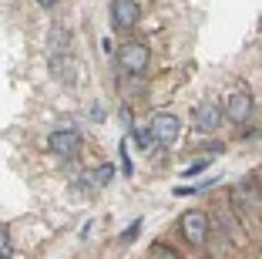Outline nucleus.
Masks as SVG:
<instances>
[{"label": "nucleus", "instance_id": "f257e3e1", "mask_svg": "<svg viewBox=\"0 0 262 259\" xmlns=\"http://www.w3.org/2000/svg\"><path fill=\"white\" fill-rule=\"evenodd\" d=\"M148 131H151L155 142H162V145H175L178 135H182V122H178V114H171V111H158Z\"/></svg>", "mask_w": 262, "mask_h": 259}, {"label": "nucleus", "instance_id": "f03ea898", "mask_svg": "<svg viewBox=\"0 0 262 259\" xmlns=\"http://www.w3.org/2000/svg\"><path fill=\"white\" fill-rule=\"evenodd\" d=\"M118 68H121L124 74H131V77L145 74V68H148V47L145 44H124L121 51H118Z\"/></svg>", "mask_w": 262, "mask_h": 259}, {"label": "nucleus", "instance_id": "7ed1b4c3", "mask_svg": "<svg viewBox=\"0 0 262 259\" xmlns=\"http://www.w3.org/2000/svg\"><path fill=\"white\" fill-rule=\"evenodd\" d=\"M182 236H185V243L202 246V243L208 239V215L199 212V209H188V212H182Z\"/></svg>", "mask_w": 262, "mask_h": 259}, {"label": "nucleus", "instance_id": "20e7f679", "mask_svg": "<svg viewBox=\"0 0 262 259\" xmlns=\"http://www.w3.org/2000/svg\"><path fill=\"white\" fill-rule=\"evenodd\" d=\"M252 111H255V98L249 91H235L229 101H225V118H229L232 125L249 122V118H252Z\"/></svg>", "mask_w": 262, "mask_h": 259}, {"label": "nucleus", "instance_id": "39448f33", "mask_svg": "<svg viewBox=\"0 0 262 259\" xmlns=\"http://www.w3.org/2000/svg\"><path fill=\"white\" fill-rule=\"evenodd\" d=\"M141 17L138 0H111V21H115L118 31H131Z\"/></svg>", "mask_w": 262, "mask_h": 259}, {"label": "nucleus", "instance_id": "423d86ee", "mask_svg": "<svg viewBox=\"0 0 262 259\" xmlns=\"http://www.w3.org/2000/svg\"><path fill=\"white\" fill-rule=\"evenodd\" d=\"M47 145H51L54 155H61V158H74L77 148H81V138H77V131H71V128H57V131H51Z\"/></svg>", "mask_w": 262, "mask_h": 259}, {"label": "nucleus", "instance_id": "0eeeda50", "mask_svg": "<svg viewBox=\"0 0 262 259\" xmlns=\"http://www.w3.org/2000/svg\"><path fill=\"white\" fill-rule=\"evenodd\" d=\"M192 122H195L199 131H215L219 125H222V108L212 105V101H202V105L192 111Z\"/></svg>", "mask_w": 262, "mask_h": 259}, {"label": "nucleus", "instance_id": "6e6552de", "mask_svg": "<svg viewBox=\"0 0 262 259\" xmlns=\"http://www.w3.org/2000/svg\"><path fill=\"white\" fill-rule=\"evenodd\" d=\"M68 31H64V27H54V31H51V37H47V54H51V57H61L64 51H68Z\"/></svg>", "mask_w": 262, "mask_h": 259}, {"label": "nucleus", "instance_id": "1a4fd4ad", "mask_svg": "<svg viewBox=\"0 0 262 259\" xmlns=\"http://www.w3.org/2000/svg\"><path fill=\"white\" fill-rule=\"evenodd\" d=\"M148 259H182V256H178V252L171 249V246H165V243H155L151 249H148Z\"/></svg>", "mask_w": 262, "mask_h": 259}, {"label": "nucleus", "instance_id": "9d476101", "mask_svg": "<svg viewBox=\"0 0 262 259\" xmlns=\"http://www.w3.org/2000/svg\"><path fill=\"white\" fill-rule=\"evenodd\" d=\"M131 135H135V145H138L141 152H148V148L155 145V138H151V131H148V128H138V131H131Z\"/></svg>", "mask_w": 262, "mask_h": 259}, {"label": "nucleus", "instance_id": "9b49d317", "mask_svg": "<svg viewBox=\"0 0 262 259\" xmlns=\"http://www.w3.org/2000/svg\"><path fill=\"white\" fill-rule=\"evenodd\" d=\"M14 252V243H10V232L7 229H0V259H10Z\"/></svg>", "mask_w": 262, "mask_h": 259}, {"label": "nucleus", "instance_id": "f8f14e48", "mask_svg": "<svg viewBox=\"0 0 262 259\" xmlns=\"http://www.w3.org/2000/svg\"><path fill=\"white\" fill-rule=\"evenodd\" d=\"M138 229H141V219H138V222H131V226L121 232V243H124V246H128V243H135V239H138Z\"/></svg>", "mask_w": 262, "mask_h": 259}, {"label": "nucleus", "instance_id": "ddd939ff", "mask_svg": "<svg viewBox=\"0 0 262 259\" xmlns=\"http://www.w3.org/2000/svg\"><path fill=\"white\" fill-rule=\"evenodd\" d=\"M205 168H208V158H199L195 165H188V168H185V175L192 178V175H199V172H205Z\"/></svg>", "mask_w": 262, "mask_h": 259}, {"label": "nucleus", "instance_id": "4468645a", "mask_svg": "<svg viewBox=\"0 0 262 259\" xmlns=\"http://www.w3.org/2000/svg\"><path fill=\"white\" fill-rule=\"evenodd\" d=\"M111 175H115V168H111V165H101V168H98V182H101V185L111 182Z\"/></svg>", "mask_w": 262, "mask_h": 259}, {"label": "nucleus", "instance_id": "2eb2a0df", "mask_svg": "<svg viewBox=\"0 0 262 259\" xmlns=\"http://www.w3.org/2000/svg\"><path fill=\"white\" fill-rule=\"evenodd\" d=\"M37 7H44V10H54V7H57V0H37Z\"/></svg>", "mask_w": 262, "mask_h": 259}, {"label": "nucleus", "instance_id": "dca6fc26", "mask_svg": "<svg viewBox=\"0 0 262 259\" xmlns=\"http://www.w3.org/2000/svg\"><path fill=\"white\" fill-rule=\"evenodd\" d=\"M202 259H208V256H202Z\"/></svg>", "mask_w": 262, "mask_h": 259}]
</instances>
